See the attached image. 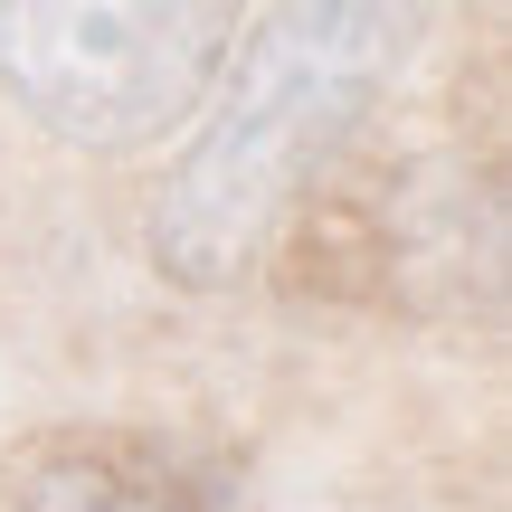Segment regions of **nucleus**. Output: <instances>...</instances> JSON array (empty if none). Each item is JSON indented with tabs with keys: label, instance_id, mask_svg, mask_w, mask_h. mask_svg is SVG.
I'll return each instance as SVG.
<instances>
[{
	"label": "nucleus",
	"instance_id": "obj_1",
	"mask_svg": "<svg viewBox=\"0 0 512 512\" xmlns=\"http://www.w3.org/2000/svg\"><path fill=\"white\" fill-rule=\"evenodd\" d=\"M418 29L427 10H389V0H294L247 19L200 133L152 200V266L190 294L256 275L304 181H323L332 152L399 86Z\"/></svg>",
	"mask_w": 512,
	"mask_h": 512
},
{
	"label": "nucleus",
	"instance_id": "obj_2",
	"mask_svg": "<svg viewBox=\"0 0 512 512\" xmlns=\"http://www.w3.org/2000/svg\"><path fill=\"white\" fill-rule=\"evenodd\" d=\"M238 29L228 0H0V95L48 143L133 152L190 124Z\"/></svg>",
	"mask_w": 512,
	"mask_h": 512
},
{
	"label": "nucleus",
	"instance_id": "obj_3",
	"mask_svg": "<svg viewBox=\"0 0 512 512\" xmlns=\"http://www.w3.org/2000/svg\"><path fill=\"white\" fill-rule=\"evenodd\" d=\"M10 512H209V484L171 456H124V446H57L19 475Z\"/></svg>",
	"mask_w": 512,
	"mask_h": 512
}]
</instances>
